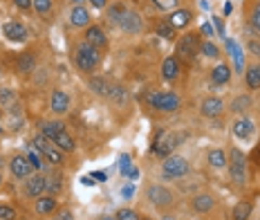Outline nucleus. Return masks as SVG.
I'll use <instances>...</instances> for the list:
<instances>
[{
  "instance_id": "obj_1",
  "label": "nucleus",
  "mask_w": 260,
  "mask_h": 220,
  "mask_svg": "<svg viewBox=\"0 0 260 220\" xmlns=\"http://www.w3.org/2000/svg\"><path fill=\"white\" fill-rule=\"evenodd\" d=\"M74 61H76V65H79L81 70L90 72V70H94L99 65V50L97 47H92L90 43H81V45L76 47Z\"/></svg>"
},
{
  "instance_id": "obj_2",
  "label": "nucleus",
  "mask_w": 260,
  "mask_h": 220,
  "mask_svg": "<svg viewBox=\"0 0 260 220\" xmlns=\"http://www.w3.org/2000/svg\"><path fill=\"white\" fill-rule=\"evenodd\" d=\"M148 104L155 110H162V112H173V110L179 108V99L173 92H151Z\"/></svg>"
},
{
  "instance_id": "obj_3",
  "label": "nucleus",
  "mask_w": 260,
  "mask_h": 220,
  "mask_svg": "<svg viewBox=\"0 0 260 220\" xmlns=\"http://www.w3.org/2000/svg\"><path fill=\"white\" fill-rule=\"evenodd\" d=\"M186 173H189V162H186L184 157H179V155L166 157V162H164V178L173 180V178H182Z\"/></svg>"
},
{
  "instance_id": "obj_4",
  "label": "nucleus",
  "mask_w": 260,
  "mask_h": 220,
  "mask_svg": "<svg viewBox=\"0 0 260 220\" xmlns=\"http://www.w3.org/2000/svg\"><path fill=\"white\" fill-rule=\"evenodd\" d=\"M200 45H202V43L197 41L195 34H186L184 38L179 41V45H177V54L184 58V61H193L195 54L200 52Z\"/></svg>"
},
{
  "instance_id": "obj_5",
  "label": "nucleus",
  "mask_w": 260,
  "mask_h": 220,
  "mask_svg": "<svg viewBox=\"0 0 260 220\" xmlns=\"http://www.w3.org/2000/svg\"><path fill=\"white\" fill-rule=\"evenodd\" d=\"M177 142H179V137H175V135H171V133H159L155 137V144H153V151H155V155H159V157H166L168 153L173 151L175 146H177Z\"/></svg>"
},
{
  "instance_id": "obj_6",
  "label": "nucleus",
  "mask_w": 260,
  "mask_h": 220,
  "mask_svg": "<svg viewBox=\"0 0 260 220\" xmlns=\"http://www.w3.org/2000/svg\"><path fill=\"white\" fill-rule=\"evenodd\" d=\"M2 34H5V38H9L14 43H23L27 38V29L20 23H16V20H9V23L2 25Z\"/></svg>"
},
{
  "instance_id": "obj_7",
  "label": "nucleus",
  "mask_w": 260,
  "mask_h": 220,
  "mask_svg": "<svg viewBox=\"0 0 260 220\" xmlns=\"http://www.w3.org/2000/svg\"><path fill=\"white\" fill-rule=\"evenodd\" d=\"M231 178L236 180L238 184H244V180H247V173H244V155L238 148L231 153Z\"/></svg>"
},
{
  "instance_id": "obj_8",
  "label": "nucleus",
  "mask_w": 260,
  "mask_h": 220,
  "mask_svg": "<svg viewBox=\"0 0 260 220\" xmlns=\"http://www.w3.org/2000/svg\"><path fill=\"white\" fill-rule=\"evenodd\" d=\"M119 27L123 29V32H130V34H137L139 29H141V16H139L137 12H130V9H126L121 16V20H119Z\"/></svg>"
},
{
  "instance_id": "obj_9",
  "label": "nucleus",
  "mask_w": 260,
  "mask_h": 220,
  "mask_svg": "<svg viewBox=\"0 0 260 220\" xmlns=\"http://www.w3.org/2000/svg\"><path fill=\"white\" fill-rule=\"evenodd\" d=\"M9 168H12V173L16 175V178H29V175H32V162H29L27 160V155H16L12 160V164H9Z\"/></svg>"
},
{
  "instance_id": "obj_10",
  "label": "nucleus",
  "mask_w": 260,
  "mask_h": 220,
  "mask_svg": "<svg viewBox=\"0 0 260 220\" xmlns=\"http://www.w3.org/2000/svg\"><path fill=\"white\" fill-rule=\"evenodd\" d=\"M45 189H47V180L43 178V175H29V178H27V184H25V191H27V196L41 198Z\"/></svg>"
},
{
  "instance_id": "obj_11",
  "label": "nucleus",
  "mask_w": 260,
  "mask_h": 220,
  "mask_svg": "<svg viewBox=\"0 0 260 220\" xmlns=\"http://www.w3.org/2000/svg\"><path fill=\"white\" fill-rule=\"evenodd\" d=\"M191 20H193V14L189 12V9H175V12H171V16H168V23L173 25L175 29H184Z\"/></svg>"
},
{
  "instance_id": "obj_12",
  "label": "nucleus",
  "mask_w": 260,
  "mask_h": 220,
  "mask_svg": "<svg viewBox=\"0 0 260 220\" xmlns=\"http://www.w3.org/2000/svg\"><path fill=\"white\" fill-rule=\"evenodd\" d=\"M50 106H52V110L56 115H63V112H68V108H69V97L63 92V90H56V92H52Z\"/></svg>"
},
{
  "instance_id": "obj_13",
  "label": "nucleus",
  "mask_w": 260,
  "mask_h": 220,
  "mask_svg": "<svg viewBox=\"0 0 260 220\" xmlns=\"http://www.w3.org/2000/svg\"><path fill=\"white\" fill-rule=\"evenodd\" d=\"M148 198H151V202L157 204V207H164V204H168L173 200L171 193H168L164 186H151V189H148Z\"/></svg>"
},
{
  "instance_id": "obj_14",
  "label": "nucleus",
  "mask_w": 260,
  "mask_h": 220,
  "mask_svg": "<svg viewBox=\"0 0 260 220\" xmlns=\"http://www.w3.org/2000/svg\"><path fill=\"white\" fill-rule=\"evenodd\" d=\"M177 74H179V61L175 56H168L162 63V76L166 81H175Z\"/></svg>"
},
{
  "instance_id": "obj_15",
  "label": "nucleus",
  "mask_w": 260,
  "mask_h": 220,
  "mask_svg": "<svg viewBox=\"0 0 260 220\" xmlns=\"http://www.w3.org/2000/svg\"><path fill=\"white\" fill-rule=\"evenodd\" d=\"M200 110H202L204 117H218L220 112H222V101L215 97H208L202 101V106H200Z\"/></svg>"
},
{
  "instance_id": "obj_16",
  "label": "nucleus",
  "mask_w": 260,
  "mask_h": 220,
  "mask_svg": "<svg viewBox=\"0 0 260 220\" xmlns=\"http://www.w3.org/2000/svg\"><path fill=\"white\" fill-rule=\"evenodd\" d=\"M86 43H90L92 47H104L105 43H108V38H105L101 27H90L86 32Z\"/></svg>"
},
{
  "instance_id": "obj_17",
  "label": "nucleus",
  "mask_w": 260,
  "mask_h": 220,
  "mask_svg": "<svg viewBox=\"0 0 260 220\" xmlns=\"http://www.w3.org/2000/svg\"><path fill=\"white\" fill-rule=\"evenodd\" d=\"M69 20H72V25H74V27H86V25L90 23V14H87L86 7L76 5L74 9H72V16H69Z\"/></svg>"
},
{
  "instance_id": "obj_18",
  "label": "nucleus",
  "mask_w": 260,
  "mask_h": 220,
  "mask_svg": "<svg viewBox=\"0 0 260 220\" xmlns=\"http://www.w3.org/2000/svg\"><path fill=\"white\" fill-rule=\"evenodd\" d=\"M251 133H254V124L249 122V119H238L236 126H233V135L238 139H249Z\"/></svg>"
},
{
  "instance_id": "obj_19",
  "label": "nucleus",
  "mask_w": 260,
  "mask_h": 220,
  "mask_svg": "<svg viewBox=\"0 0 260 220\" xmlns=\"http://www.w3.org/2000/svg\"><path fill=\"white\" fill-rule=\"evenodd\" d=\"M211 79H213V83H220V86H225V83L231 79V70H229V65L220 63L218 68H213V74H211Z\"/></svg>"
},
{
  "instance_id": "obj_20",
  "label": "nucleus",
  "mask_w": 260,
  "mask_h": 220,
  "mask_svg": "<svg viewBox=\"0 0 260 220\" xmlns=\"http://www.w3.org/2000/svg\"><path fill=\"white\" fill-rule=\"evenodd\" d=\"M54 144H56L61 151H65V153H72L76 148V146H74V139L69 137L65 130H63V133H58L56 137H54Z\"/></svg>"
},
{
  "instance_id": "obj_21",
  "label": "nucleus",
  "mask_w": 260,
  "mask_h": 220,
  "mask_svg": "<svg viewBox=\"0 0 260 220\" xmlns=\"http://www.w3.org/2000/svg\"><path fill=\"white\" fill-rule=\"evenodd\" d=\"M54 209H56V200L52 196H41V200L36 202V211L38 214H52Z\"/></svg>"
},
{
  "instance_id": "obj_22",
  "label": "nucleus",
  "mask_w": 260,
  "mask_h": 220,
  "mask_svg": "<svg viewBox=\"0 0 260 220\" xmlns=\"http://www.w3.org/2000/svg\"><path fill=\"white\" fill-rule=\"evenodd\" d=\"M43 155H45L52 164H61V162H63V153H61V148H58L56 144H47L45 148H43Z\"/></svg>"
},
{
  "instance_id": "obj_23",
  "label": "nucleus",
  "mask_w": 260,
  "mask_h": 220,
  "mask_svg": "<svg viewBox=\"0 0 260 220\" xmlns=\"http://www.w3.org/2000/svg\"><path fill=\"white\" fill-rule=\"evenodd\" d=\"M208 164L213 168H225L226 166V153L220 151V148H215V151L208 153Z\"/></svg>"
},
{
  "instance_id": "obj_24",
  "label": "nucleus",
  "mask_w": 260,
  "mask_h": 220,
  "mask_svg": "<svg viewBox=\"0 0 260 220\" xmlns=\"http://www.w3.org/2000/svg\"><path fill=\"white\" fill-rule=\"evenodd\" d=\"M63 124H56V122H45L43 124V135H45L47 139H52L54 142V137H56L58 133H63Z\"/></svg>"
},
{
  "instance_id": "obj_25",
  "label": "nucleus",
  "mask_w": 260,
  "mask_h": 220,
  "mask_svg": "<svg viewBox=\"0 0 260 220\" xmlns=\"http://www.w3.org/2000/svg\"><path fill=\"white\" fill-rule=\"evenodd\" d=\"M251 216V204L249 202H238L233 207V220H249Z\"/></svg>"
},
{
  "instance_id": "obj_26",
  "label": "nucleus",
  "mask_w": 260,
  "mask_h": 220,
  "mask_svg": "<svg viewBox=\"0 0 260 220\" xmlns=\"http://www.w3.org/2000/svg\"><path fill=\"white\" fill-rule=\"evenodd\" d=\"M247 83L251 90L260 88V65H251V68L247 70Z\"/></svg>"
},
{
  "instance_id": "obj_27",
  "label": "nucleus",
  "mask_w": 260,
  "mask_h": 220,
  "mask_svg": "<svg viewBox=\"0 0 260 220\" xmlns=\"http://www.w3.org/2000/svg\"><path fill=\"white\" fill-rule=\"evenodd\" d=\"M193 207H195V211H208V209L213 207V198L211 196H195V200H193Z\"/></svg>"
},
{
  "instance_id": "obj_28",
  "label": "nucleus",
  "mask_w": 260,
  "mask_h": 220,
  "mask_svg": "<svg viewBox=\"0 0 260 220\" xmlns=\"http://www.w3.org/2000/svg\"><path fill=\"white\" fill-rule=\"evenodd\" d=\"M157 34L162 36V38H166V41H171V38H175V27L168 20H162V23L157 25Z\"/></svg>"
},
{
  "instance_id": "obj_29",
  "label": "nucleus",
  "mask_w": 260,
  "mask_h": 220,
  "mask_svg": "<svg viewBox=\"0 0 260 220\" xmlns=\"http://www.w3.org/2000/svg\"><path fill=\"white\" fill-rule=\"evenodd\" d=\"M32 68H34V56H32V54H20V56H18V70L29 72Z\"/></svg>"
},
{
  "instance_id": "obj_30",
  "label": "nucleus",
  "mask_w": 260,
  "mask_h": 220,
  "mask_svg": "<svg viewBox=\"0 0 260 220\" xmlns=\"http://www.w3.org/2000/svg\"><path fill=\"white\" fill-rule=\"evenodd\" d=\"M200 52H202L204 56H208V58H218V54H220L218 47H215L211 41H204L202 45H200Z\"/></svg>"
},
{
  "instance_id": "obj_31",
  "label": "nucleus",
  "mask_w": 260,
  "mask_h": 220,
  "mask_svg": "<svg viewBox=\"0 0 260 220\" xmlns=\"http://www.w3.org/2000/svg\"><path fill=\"white\" fill-rule=\"evenodd\" d=\"M130 171H133V160H130V155H121L119 157V173L130 175Z\"/></svg>"
},
{
  "instance_id": "obj_32",
  "label": "nucleus",
  "mask_w": 260,
  "mask_h": 220,
  "mask_svg": "<svg viewBox=\"0 0 260 220\" xmlns=\"http://www.w3.org/2000/svg\"><path fill=\"white\" fill-rule=\"evenodd\" d=\"M123 12H126V7H121V5H115V7H112V9H110V12H108V18H110V23L119 25V20H121Z\"/></svg>"
},
{
  "instance_id": "obj_33",
  "label": "nucleus",
  "mask_w": 260,
  "mask_h": 220,
  "mask_svg": "<svg viewBox=\"0 0 260 220\" xmlns=\"http://www.w3.org/2000/svg\"><path fill=\"white\" fill-rule=\"evenodd\" d=\"M90 86H92V90H94V92H99V94H110V90H112V88H110L104 79H92V83H90Z\"/></svg>"
},
{
  "instance_id": "obj_34",
  "label": "nucleus",
  "mask_w": 260,
  "mask_h": 220,
  "mask_svg": "<svg viewBox=\"0 0 260 220\" xmlns=\"http://www.w3.org/2000/svg\"><path fill=\"white\" fill-rule=\"evenodd\" d=\"M27 160L32 162V166L38 168V171H41V168L45 166V164H43V157H41V151H36V148H34V151H29V153H27Z\"/></svg>"
},
{
  "instance_id": "obj_35",
  "label": "nucleus",
  "mask_w": 260,
  "mask_h": 220,
  "mask_svg": "<svg viewBox=\"0 0 260 220\" xmlns=\"http://www.w3.org/2000/svg\"><path fill=\"white\" fill-rule=\"evenodd\" d=\"M38 14H47L52 9V0H34V5H32Z\"/></svg>"
},
{
  "instance_id": "obj_36",
  "label": "nucleus",
  "mask_w": 260,
  "mask_h": 220,
  "mask_svg": "<svg viewBox=\"0 0 260 220\" xmlns=\"http://www.w3.org/2000/svg\"><path fill=\"white\" fill-rule=\"evenodd\" d=\"M155 2L157 9H162V12H168V9H175L177 7V0H153Z\"/></svg>"
},
{
  "instance_id": "obj_37",
  "label": "nucleus",
  "mask_w": 260,
  "mask_h": 220,
  "mask_svg": "<svg viewBox=\"0 0 260 220\" xmlns=\"http://www.w3.org/2000/svg\"><path fill=\"white\" fill-rule=\"evenodd\" d=\"M117 220H139V216L135 214L133 209H119L117 211Z\"/></svg>"
},
{
  "instance_id": "obj_38",
  "label": "nucleus",
  "mask_w": 260,
  "mask_h": 220,
  "mask_svg": "<svg viewBox=\"0 0 260 220\" xmlns=\"http://www.w3.org/2000/svg\"><path fill=\"white\" fill-rule=\"evenodd\" d=\"M229 50L233 54V63H236L238 70H243V54H240V47H236L233 43H229Z\"/></svg>"
},
{
  "instance_id": "obj_39",
  "label": "nucleus",
  "mask_w": 260,
  "mask_h": 220,
  "mask_svg": "<svg viewBox=\"0 0 260 220\" xmlns=\"http://www.w3.org/2000/svg\"><path fill=\"white\" fill-rule=\"evenodd\" d=\"M16 218V211L7 204H0V220H14Z\"/></svg>"
},
{
  "instance_id": "obj_40",
  "label": "nucleus",
  "mask_w": 260,
  "mask_h": 220,
  "mask_svg": "<svg viewBox=\"0 0 260 220\" xmlns=\"http://www.w3.org/2000/svg\"><path fill=\"white\" fill-rule=\"evenodd\" d=\"M47 144H50V142H47L45 135H38V137L34 139V144H32V148H36V151H41V153H43V148H45Z\"/></svg>"
},
{
  "instance_id": "obj_41",
  "label": "nucleus",
  "mask_w": 260,
  "mask_h": 220,
  "mask_svg": "<svg viewBox=\"0 0 260 220\" xmlns=\"http://www.w3.org/2000/svg\"><path fill=\"white\" fill-rule=\"evenodd\" d=\"M14 5H16L18 9H29V7L34 5V0H14Z\"/></svg>"
},
{
  "instance_id": "obj_42",
  "label": "nucleus",
  "mask_w": 260,
  "mask_h": 220,
  "mask_svg": "<svg viewBox=\"0 0 260 220\" xmlns=\"http://www.w3.org/2000/svg\"><path fill=\"white\" fill-rule=\"evenodd\" d=\"M47 189H50V191H58V189H61V182H58L56 178L47 180Z\"/></svg>"
},
{
  "instance_id": "obj_43",
  "label": "nucleus",
  "mask_w": 260,
  "mask_h": 220,
  "mask_svg": "<svg viewBox=\"0 0 260 220\" xmlns=\"http://www.w3.org/2000/svg\"><path fill=\"white\" fill-rule=\"evenodd\" d=\"M251 23H254V27L260 32V7H256V12H254V16H251Z\"/></svg>"
},
{
  "instance_id": "obj_44",
  "label": "nucleus",
  "mask_w": 260,
  "mask_h": 220,
  "mask_svg": "<svg viewBox=\"0 0 260 220\" xmlns=\"http://www.w3.org/2000/svg\"><path fill=\"white\" fill-rule=\"evenodd\" d=\"M247 106H249V99L243 97V99H238L236 104H233V110H243V108H247Z\"/></svg>"
},
{
  "instance_id": "obj_45",
  "label": "nucleus",
  "mask_w": 260,
  "mask_h": 220,
  "mask_svg": "<svg viewBox=\"0 0 260 220\" xmlns=\"http://www.w3.org/2000/svg\"><path fill=\"white\" fill-rule=\"evenodd\" d=\"M123 198H130V196H133V193H135V186L133 184H126V186H123Z\"/></svg>"
},
{
  "instance_id": "obj_46",
  "label": "nucleus",
  "mask_w": 260,
  "mask_h": 220,
  "mask_svg": "<svg viewBox=\"0 0 260 220\" xmlns=\"http://www.w3.org/2000/svg\"><path fill=\"white\" fill-rule=\"evenodd\" d=\"M249 50H251V52H254V54H260V45H258V43H256V41H251V43H249Z\"/></svg>"
},
{
  "instance_id": "obj_47",
  "label": "nucleus",
  "mask_w": 260,
  "mask_h": 220,
  "mask_svg": "<svg viewBox=\"0 0 260 220\" xmlns=\"http://www.w3.org/2000/svg\"><path fill=\"white\" fill-rule=\"evenodd\" d=\"M56 220H74V216L69 214V211H63V214L58 216V218H56Z\"/></svg>"
},
{
  "instance_id": "obj_48",
  "label": "nucleus",
  "mask_w": 260,
  "mask_h": 220,
  "mask_svg": "<svg viewBox=\"0 0 260 220\" xmlns=\"http://www.w3.org/2000/svg\"><path fill=\"white\" fill-rule=\"evenodd\" d=\"M81 182H83L86 186H92V184H94V178H92V175H86V178H83Z\"/></svg>"
},
{
  "instance_id": "obj_49",
  "label": "nucleus",
  "mask_w": 260,
  "mask_h": 220,
  "mask_svg": "<svg viewBox=\"0 0 260 220\" xmlns=\"http://www.w3.org/2000/svg\"><path fill=\"white\" fill-rule=\"evenodd\" d=\"M90 2H92L97 9H104V7H105V0H90Z\"/></svg>"
},
{
  "instance_id": "obj_50",
  "label": "nucleus",
  "mask_w": 260,
  "mask_h": 220,
  "mask_svg": "<svg viewBox=\"0 0 260 220\" xmlns=\"http://www.w3.org/2000/svg\"><path fill=\"white\" fill-rule=\"evenodd\" d=\"M202 29H204V34H207V36L213 34V29H211V25H208V23H204V25H202Z\"/></svg>"
},
{
  "instance_id": "obj_51",
  "label": "nucleus",
  "mask_w": 260,
  "mask_h": 220,
  "mask_svg": "<svg viewBox=\"0 0 260 220\" xmlns=\"http://www.w3.org/2000/svg\"><path fill=\"white\" fill-rule=\"evenodd\" d=\"M92 178H94V180H101V182H104V180L108 178V175H105V173H101V171H99V173H92Z\"/></svg>"
},
{
  "instance_id": "obj_52",
  "label": "nucleus",
  "mask_w": 260,
  "mask_h": 220,
  "mask_svg": "<svg viewBox=\"0 0 260 220\" xmlns=\"http://www.w3.org/2000/svg\"><path fill=\"white\" fill-rule=\"evenodd\" d=\"M72 2H76V5H81V2H86V0H72Z\"/></svg>"
},
{
  "instance_id": "obj_53",
  "label": "nucleus",
  "mask_w": 260,
  "mask_h": 220,
  "mask_svg": "<svg viewBox=\"0 0 260 220\" xmlns=\"http://www.w3.org/2000/svg\"><path fill=\"white\" fill-rule=\"evenodd\" d=\"M162 220H173V218H171V216H164V218Z\"/></svg>"
},
{
  "instance_id": "obj_54",
  "label": "nucleus",
  "mask_w": 260,
  "mask_h": 220,
  "mask_svg": "<svg viewBox=\"0 0 260 220\" xmlns=\"http://www.w3.org/2000/svg\"><path fill=\"white\" fill-rule=\"evenodd\" d=\"M101 220H117V218H101Z\"/></svg>"
},
{
  "instance_id": "obj_55",
  "label": "nucleus",
  "mask_w": 260,
  "mask_h": 220,
  "mask_svg": "<svg viewBox=\"0 0 260 220\" xmlns=\"http://www.w3.org/2000/svg\"><path fill=\"white\" fill-rule=\"evenodd\" d=\"M0 133H2V126H0Z\"/></svg>"
},
{
  "instance_id": "obj_56",
  "label": "nucleus",
  "mask_w": 260,
  "mask_h": 220,
  "mask_svg": "<svg viewBox=\"0 0 260 220\" xmlns=\"http://www.w3.org/2000/svg\"><path fill=\"white\" fill-rule=\"evenodd\" d=\"M0 182H2V178H0Z\"/></svg>"
}]
</instances>
